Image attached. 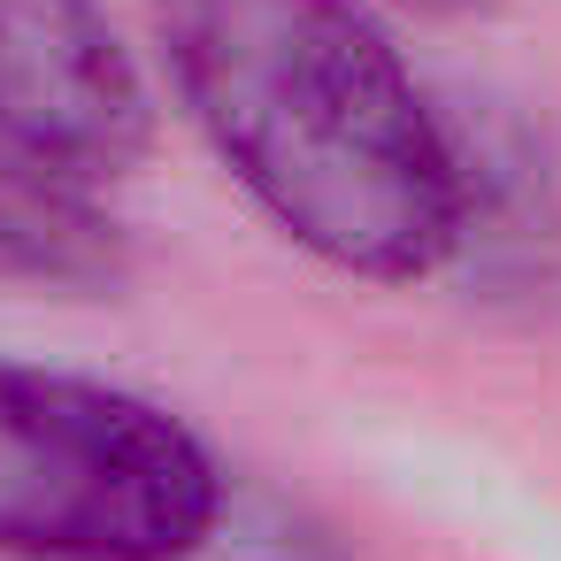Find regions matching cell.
I'll use <instances>...</instances> for the list:
<instances>
[{
  "mask_svg": "<svg viewBox=\"0 0 561 561\" xmlns=\"http://www.w3.org/2000/svg\"><path fill=\"white\" fill-rule=\"evenodd\" d=\"M154 47L231 185L323 270L423 285L469 239L461 154L369 0H154Z\"/></svg>",
  "mask_w": 561,
  "mask_h": 561,
  "instance_id": "cell-1",
  "label": "cell"
},
{
  "mask_svg": "<svg viewBox=\"0 0 561 561\" xmlns=\"http://www.w3.org/2000/svg\"><path fill=\"white\" fill-rule=\"evenodd\" d=\"M224 523V461L147 392L0 354V561H185Z\"/></svg>",
  "mask_w": 561,
  "mask_h": 561,
  "instance_id": "cell-2",
  "label": "cell"
},
{
  "mask_svg": "<svg viewBox=\"0 0 561 561\" xmlns=\"http://www.w3.org/2000/svg\"><path fill=\"white\" fill-rule=\"evenodd\" d=\"M154 147V93L101 0H0V154L62 185L124 178Z\"/></svg>",
  "mask_w": 561,
  "mask_h": 561,
  "instance_id": "cell-3",
  "label": "cell"
},
{
  "mask_svg": "<svg viewBox=\"0 0 561 561\" xmlns=\"http://www.w3.org/2000/svg\"><path fill=\"white\" fill-rule=\"evenodd\" d=\"M408 9H423V16H477V9H492V0H408Z\"/></svg>",
  "mask_w": 561,
  "mask_h": 561,
  "instance_id": "cell-4",
  "label": "cell"
}]
</instances>
